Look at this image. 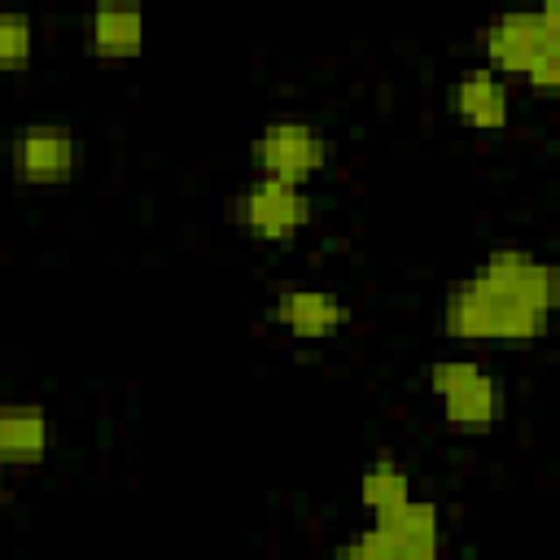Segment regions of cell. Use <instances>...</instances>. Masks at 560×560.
<instances>
[{"label": "cell", "mask_w": 560, "mask_h": 560, "mask_svg": "<svg viewBox=\"0 0 560 560\" xmlns=\"http://www.w3.org/2000/svg\"><path fill=\"white\" fill-rule=\"evenodd\" d=\"M542 311L486 293L472 280H459L442 302V332L455 341H538L547 332Z\"/></svg>", "instance_id": "6da1fadb"}, {"label": "cell", "mask_w": 560, "mask_h": 560, "mask_svg": "<svg viewBox=\"0 0 560 560\" xmlns=\"http://www.w3.org/2000/svg\"><path fill=\"white\" fill-rule=\"evenodd\" d=\"M232 219L254 236V241H271L284 245L293 241L311 219H315V201L302 184H284V179H267L254 175L236 197H232Z\"/></svg>", "instance_id": "7a4b0ae2"}, {"label": "cell", "mask_w": 560, "mask_h": 560, "mask_svg": "<svg viewBox=\"0 0 560 560\" xmlns=\"http://www.w3.org/2000/svg\"><path fill=\"white\" fill-rule=\"evenodd\" d=\"M477 48L486 52V61L494 66L499 79H508V74L525 79V70L542 52H560V13H556V4H542L538 13H503L499 22L481 26Z\"/></svg>", "instance_id": "3957f363"}, {"label": "cell", "mask_w": 560, "mask_h": 560, "mask_svg": "<svg viewBox=\"0 0 560 560\" xmlns=\"http://www.w3.org/2000/svg\"><path fill=\"white\" fill-rule=\"evenodd\" d=\"M249 162L267 179H284V184H302L306 188L328 162V140H324V131L315 122L276 118L254 136Z\"/></svg>", "instance_id": "277c9868"}, {"label": "cell", "mask_w": 560, "mask_h": 560, "mask_svg": "<svg viewBox=\"0 0 560 560\" xmlns=\"http://www.w3.org/2000/svg\"><path fill=\"white\" fill-rule=\"evenodd\" d=\"M9 162L18 184L26 188H57L70 184L83 166V140L66 122H26L13 131Z\"/></svg>", "instance_id": "5b68a950"}, {"label": "cell", "mask_w": 560, "mask_h": 560, "mask_svg": "<svg viewBox=\"0 0 560 560\" xmlns=\"http://www.w3.org/2000/svg\"><path fill=\"white\" fill-rule=\"evenodd\" d=\"M477 289L486 293H499V298H512V302H525L542 315L556 311V298H560V271L525 249H494L486 254L472 276H468Z\"/></svg>", "instance_id": "8992f818"}, {"label": "cell", "mask_w": 560, "mask_h": 560, "mask_svg": "<svg viewBox=\"0 0 560 560\" xmlns=\"http://www.w3.org/2000/svg\"><path fill=\"white\" fill-rule=\"evenodd\" d=\"M267 319L289 328L298 341H328L350 324V306L328 289H289L267 306Z\"/></svg>", "instance_id": "52a82bcc"}, {"label": "cell", "mask_w": 560, "mask_h": 560, "mask_svg": "<svg viewBox=\"0 0 560 560\" xmlns=\"http://www.w3.org/2000/svg\"><path fill=\"white\" fill-rule=\"evenodd\" d=\"M508 411V389L494 372L477 368L459 389L442 394V420L451 433H464V438H481L490 433Z\"/></svg>", "instance_id": "ba28073f"}, {"label": "cell", "mask_w": 560, "mask_h": 560, "mask_svg": "<svg viewBox=\"0 0 560 560\" xmlns=\"http://www.w3.org/2000/svg\"><path fill=\"white\" fill-rule=\"evenodd\" d=\"M451 109L472 131H503L508 118H512L508 79H499L494 70H468V74H459L451 83Z\"/></svg>", "instance_id": "9c48e42d"}, {"label": "cell", "mask_w": 560, "mask_h": 560, "mask_svg": "<svg viewBox=\"0 0 560 560\" xmlns=\"http://www.w3.org/2000/svg\"><path fill=\"white\" fill-rule=\"evenodd\" d=\"M83 44L92 57L118 61V57H136L144 48V18L136 9H118V4H96L88 13L83 26Z\"/></svg>", "instance_id": "30bf717a"}, {"label": "cell", "mask_w": 560, "mask_h": 560, "mask_svg": "<svg viewBox=\"0 0 560 560\" xmlns=\"http://www.w3.org/2000/svg\"><path fill=\"white\" fill-rule=\"evenodd\" d=\"M44 455H48V411L39 402H4L0 407V459L39 464Z\"/></svg>", "instance_id": "8fae6325"}, {"label": "cell", "mask_w": 560, "mask_h": 560, "mask_svg": "<svg viewBox=\"0 0 560 560\" xmlns=\"http://www.w3.org/2000/svg\"><path fill=\"white\" fill-rule=\"evenodd\" d=\"M359 499H363V508H368L372 521H376V516H385V512H394V508H402V503L411 499V477L398 468V459L381 455V459H372V464L363 468V477H359Z\"/></svg>", "instance_id": "7c38bea8"}, {"label": "cell", "mask_w": 560, "mask_h": 560, "mask_svg": "<svg viewBox=\"0 0 560 560\" xmlns=\"http://www.w3.org/2000/svg\"><path fill=\"white\" fill-rule=\"evenodd\" d=\"M35 52V26L26 13H0V70L13 74V70H26Z\"/></svg>", "instance_id": "4fadbf2b"}, {"label": "cell", "mask_w": 560, "mask_h": 560, "mask_svg": "<svg viewBox=\"0 0 560 560\" xmlns=\"http://www.w3.org/2000/svg\"><path fill=\"white\" fill-rule=\"evenodd\" d=\"M481 363L477 359H438L433 368H429V389L442 398V394H451V389H459L472 372H477Z\"/></svg>", "instance_id": "5bb4252c"}, {"label": "cell", "mask_w": 560, "mask_h": 560, "mask_svg": "<svg viewBox=\"0 0 560 560\" xmlns=\"http://www.w3.org/2000/svg\"><path fill=\"white\" fill-rule=\"evenodd\" d=\"M332 560H381V556H372V551H368V547H363V542L354 538V542L337 547V556H332Z\"/></svg>", "instance_id": "9a60e30c"}, {"label": "cell", "mask_w": 560, "mask_h": 560, "mask_svg": "<svg viewBox=\"0 0 560 560\" xmlns=\"http://www.w3.org/2000/svg\"><path fill=\"white\" fill-rule=\"evenodd\" d=\"M4 499H9V464L0 459V503H4Z\"/></svg>", "instance_id": "2e32d148"}]
</instances>
